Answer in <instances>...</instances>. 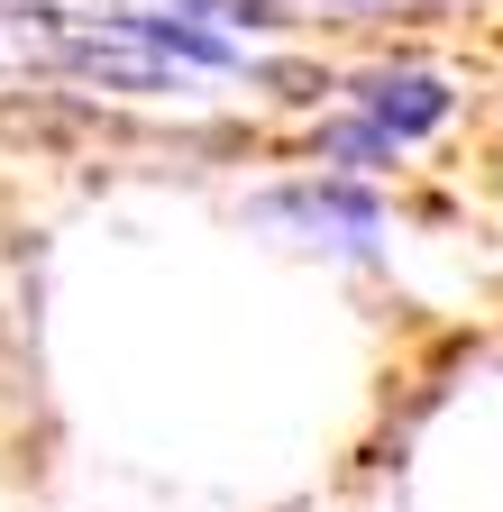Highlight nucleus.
<instances>
[{
    "label": "nucleus",
    "instance_id": "f257e3e1",
    "mask_svg": "<svg viewBox=\"0 0 503 512\" xmlns=\"http://www.w3.org/2000/svg\"><path fill=\"white\" fill-rule=\"evenodd\" d=\"M247 229H266L302 256H339V266H366V256H385L394 238V202L357 174H330V165H302L266 192H247Z\"/></svg>",
    "mask_w": 503,
    "mask_h": 512
},
{
    "label": "nucleus",
    "instance_id": "f03ea898",
    "mask_svg": "<svg viewBox=\"0 0 503 512\" xmlns=\"http://www.w3.org/2000/svg\"><path fill=\"white\" fill-rule=\"evenodd\" d=\"M321 92H330L339 110H357L366 128H385L403 156L430 147L439 128L467 110V83L449 74V64H430V55H375V64H348V74H330Z\"/></svg>",
    "mask_w": 503,
    "mask_h": 512
},
{
    "label": "nucleus",
    "instance_id": "7ed1b4c3",
    "mask_svg": "<svg viewBox=\"0 0 503 512\" xmlns=\"http://www.w3.org/2000/svg\"><path fill=\"white\" fill-rule=\"evenodd\" d=\"M101 28L147 46L156 64H174L183 83H257V74H275L257 37H238V28L202 19V10H174V0H110Z\"/></svg>",
    "mask_w": 503,
    "mask_h": 512
},
{
    "label": "nucleus",
    "instance_id": "20e7f679",
    "mask_svg": "<svg viewBox=\"0 0 503 512\" xmlns=\"http://www.w3.org/2000/svg\"><path fill=\"white\" fill-rule=\"evenodd\" d=\"M311 165L357 174V183H385V174H403V147L385 138V128H366L357 110H330L321 128H311Z\"/></svg>",
    "mask_w": 503,
    "mask_h": 512
},
{
    "label": "nucleus",
    "instance_id": "39448f33",
    "mask_svg": "<svg viewBox=\"0 0 503 512\" xmlns=\"http://www.w3.org/2000/svg\"><path fill=\"white\" fill-rule=\"evenodd\" d=\"M293 28H366V19H449V10H494V0H284Z\"/></svg>",
    "mask_w": 503,
    "mask_h": 512
}]
</instances>
